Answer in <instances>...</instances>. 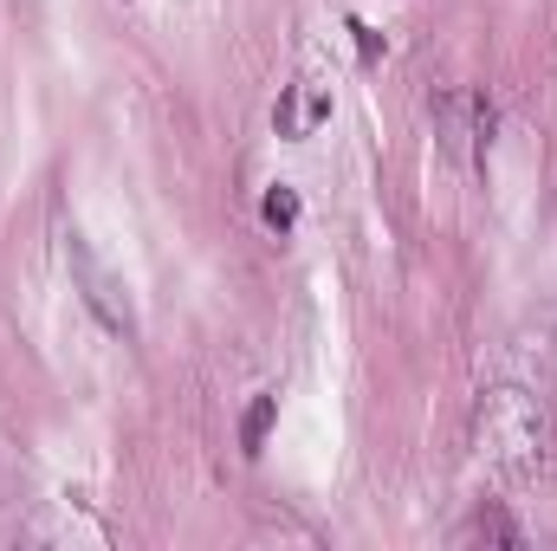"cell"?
<instances>
[{"label":"cell","mask_w":557,"mask_h":551,"mask_svg":"<svg viewBox=\"0 0 557 551\" xmlns=\"http://www.w3.org/2000/svg\"><path fill=\"white\" fill-rule=\"evenodd\" d=\"M552 461V415L532 390L499 383L480 396L473 409V467L493 487H525L539 467Z\"/></svg>","instance_id":"cell-1"},{"label":"cell","mask_w":557,"mask_h":551,"mask_svg":"<svg viewBox=\"0 0 557 551\" xmlns=\"http://www.w3.org/2000/svg\"><path fill=\"white\" fill-rule=\"evenodd\" d=\"M65 267H72V285H78V298L98 311V325L111 331V338H137V305H131V292H124V279L111 273L98 254H91V241L85 234H65Z\"/></svg>","instance_id":"cell-2"},{"label":"cell","mask_w":557,"mask_h":551,"mask_svg":"<svg viewBox=\"0 0 557 551\" xmlns=\"http://www.w3.org/2000/svg\"><path fill=\"white\" fill-rule=\"evenodd\" d=\"M434 137L447 149L454 169H480L486 143H493V105L480 91H441L434 105Z\"/></svg>","instance_id":"cell-3"},{"label":"cell","mask_w":557,"mask_h":551,"mask_svg":"<svg viewBox=\"0 0 557 551\" xmlns=\"http://www.w3.org/2000/svg\"><path fill=\"white\" fill-rule=\"evenodd\" d=\"M331 118V91L324 85H311V78H292L285 91H278V111H273V131L278 137H311L318 124Z\"/></svg>","instance_id":"cell-4"},{"label":"cell","mask_w":557,"mask_h":551,"mask_svg":"<svg viewBox=\"0 0 557 551\" xmlns=\"http://www.w3.org/2000/svg\"><path fill=\"white\" fill-rule=\"evenodd\" d=\"M460 546H525V532L506 506H480L473 526H460Z\"/></svg>","instance_id":"cell-5"},{"label":"cell","mask_w":557,"mask_h":551,"mask_svg":"<svg viewBox=\"0 0 557 551\" xmlns=\"http://www.w3.org/2000/svg\"><path fill=\"white\" fill-rule=\"evenodd\" d=\"M260 221H267L273 234H292V228H298V188L273 182V188L260 195Z\"/></svg>","instance_id":"cell-6"},{"label":"cell","mask_w":557,"mask_h":551,"mask_svg":"<svg viewBox=\"0 0 557 551\" xmlns=\"http://www.w3.org/2000/svg\"><path fill=\"white\" fill-rule=\"evenodd\" d=\"M273 415H278V396H253V409L240 415V448H247V454H260V448H267Z\"/></svg>","instance_id":"cell-7"},{"label":"cell","mask_w":557,"mask_h":551,"mask_svg":"<svg viewBox=\"0 0 557 551\" xmlns=\"http://www.w3.org/2000/svg\"><path fill=\"white\" fill-rule=\"evenodd\" d=\"M350 33H357V46H363V59H376V52H383V39H376V33H370L363 20H350Z\"/></svg>","instance_id":"cell-8"}]
</instances>
